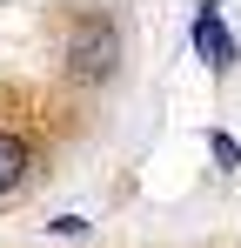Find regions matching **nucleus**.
I'll list each match as a JSON object with an SVG mask.
<instances>
[{
  "mask_svg": "<svg viewBox=\"0 0 241 248\" xmlns=\"http://www.w3.org/2000/svg\"><path fill=\"white\" fill-rule=\"evenodd\" d=\"M107 67H114V27L87 20L74 34V74H107Z\"/></svg>",
  "mask_w": 241,
  "mask_h": 248,
  "instance_id": "f257e3e1",
  "label": "nucleus"
},
{
  "mask_svg": "<svg viewBox=\"0 0 241 248\" xmlns=\"http://www.w3.org/2000/svg\"><path fill=\"white\" fill-rule=\"evenodd\" d=\"M195 47L208 54V67H235V41H228V27H221L214 7H201V14H195Z\"/></svg>",
  "mask_w": 241,
  "mask_h": 248,
  "instance_id": "f03ea898",
  "label": "nucleus"
},
{
  "mask_svg": "<svg viewBox=\"0 0 241 248\" xmlns=\"http://www.w3.org/2000/svg\"><path fill=\"white\" fill-rule=\"evenodd\" d=\"M20 174H27V148H20L14 134H0V195H14Z\"/></svg>",
  "mask_w": 241,
  "mask_h": 248,
  "instance_id": "7ed1b4c3",
  "label": "nucleus"
}]
</instances>
